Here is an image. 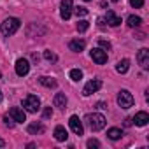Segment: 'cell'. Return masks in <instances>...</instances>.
Returning <instances> with one entry per match:
<instances>
[{"label": "cell", "mask_w": 149, "mask_h": 149, "mask_svg": "<svg viewBox=\"0 0 149 149\" xmlns=\"http://www.w3.org/2000/svg\"><path fill=\"white\" fill-rule=\"evenodd\" d=\"M121 135H123L121 128H109V130H107V137H109L111 140H118V139H121Z\"/></svg>", "instance_id": "ffe728a7"}, {"label": "cell", "mask_w": 149, "mask_h": 149, "mask_svg": "<svg viewBox=\"0 0 149 149\" xmlns=\"http://www.w3.org/2000/svg\"><path fill=\"white\" fill-rule=\"evenodd\" d=\"M84 47H86V42L83 39H74V40L68 42V49L74 51V53H81Z\"/></svg>", "instance_id": "7c38bea8"}, {"label": "cell", "mask_w": 149, "mask_h": 149, "mask_svg": "<svg viewBox=\"0 0 149 149\" xmlns=\"http://www.w3.org/2000/svg\"><path fill=\"white\" fill-rule=\"evenodd\" d=\"M130 6L135 7V9H139V7L144 6V0H130Z\"/></svg>", "instance_id": "d4e9b609"}, {"label": "cell", "mask_w": 149, "mask_h": 149, "mask_svg": "<svg viewBox=\"0 0 149 149\" xmlns=\"http://www.w3.org/2000/svg\"><path fill=\"white\" fill-rule=\"evenodd\" d=\"M88 28H90V23H88V21H84V19H83V21H79V23H77V32H86Z\"/></svg>", "instance_id": "603a6c76"}, {"label": "cell", "mask_w": 149, "mask_h": 149, "mask_svg": "<svg viewBox=\"0 0 149 149\" xmlns=\"http://www.w3.org/2000/svg\"><path fill=\"white\" fill-rule=\"evenodd\" d=\"M44 58H46L47 61H56V54H54L53 51H44Z\"/></svg>", "instance_id": "cb8c5ba5"}, {"label": "cell", "mask_w": 149, "mask_h": 149, "mask_svg": "<svg viewBox=\"0 0 149 149\" xmlns=\"http://www.w3.org/2000/svg\"><path fill=\"white\" fill-rule=\"evenodd\" d=\"M84 2H90V0H84Z\"/></svg>", "instance_id": "d590c367"}, {"label": "cell", "mask_w": 149, "mask_h": 149, "mask_svg": "<svg viewBox=\"0 0 149 149\" xmlns=\"http://www.w3.org/2000/svg\"><path fill=\"white\" fill-rule=\"evenodd\" d=\"M0 102H2V91H0Z\"/></svg>", "instance_id": "d6a6232c"}, {"label": "cell", "mask_w": 149, "mask_h": 149, "mask_svg": "<svg viewBox=\"0 0 149 149\" xmlns=\"http://www.w3.org/2000/svg\"><path fill=\"white\" fill-rule=\"evenodd\" d=\"M44 125L42 123H32V125H28V133L30 135H40V133H44Z\"/></svg>", "instance_id": "2e32d148"}, {"label": "cell", "mask_w": 149, "mask_h": 149, "mask_svg": "<svg viewBox=\"0 0 149 149\" xmlns=\"http://www.w3.org/2000/svg\"><path fill=\"white\" fill-rule=\"evenodd\" d=\"M126 25L128 26H132V28H137V26H140L142 25V19L139 18V16H128V19H126Z\"/></svg>", "instance_id": "44dd1931"}, {"label": "cell", "mask_w": 149, "mask_h": 149, "mask_svg": "<svg viewBox=\"0 0 149 149\" xmlns=\"http://www.w3.org/2000/svg\"><path fill=\"white\" fill-rule=\"evenodd\" d=\"M0 77H2V72H0Z\"/></svg>", "instance_id": "e575fe53"}, {"label": "cell", "mask_w": 149, "mask_h": 149, "mask_svg": "<svg viewBox=\"0 0 149 149\" xmlns=\"http://www.w3.org/2000/svg\"><path fill=\"white\" fill-rule=\"evenodd\" d=\"M100 88H102V81H100V79H91V81L86 83V86H84V90H83V95H84V97H90V95H93L95 91H98Z\"/></svg>", "instance_id": "5b68a950"}, {"label": "cell", "mask_w": 149, "mask_h": 149, "mask_svg": "<svg viewBox=\"0 0 149 149\" xmlns=\"http://www.w3.org/2000/svg\"><path fill=\"white\" fill-rule=\"evenodd\" d=\"M4 123H6V126H9V128H14V119H11V118H4Z\"/></svg>", "instance_id": "83f0119b"}, {"label": "cell", "mask_w": 149, "mask_h": 149, "mask_svg": "<svg viewBox=\"0 0 149 149\" xmlns=\"http://www.w3.org/2000/svg\"><path fill=\"white\" fill-rule=\"evenodd\" d=\"M53 104H54V107H58V109L63 111L67 107V97H65V93H56L54 98H53Z\"/></svg>", "instance_id": "5bb4252c"}, {"label": "cell", "mask_w": 149, "mask_h": 149, "mask_svg": "<svg viewBox=\"0 0 149 149\" xmlns=\"http://www.w3.org/2000/svg\"><path fill=\"white\" fill-rule=\"evenodd\" d=\"M39 83H40L42 86H46V88H56V84H58L54 77H46V76L39 77Z\"/></svg>", "instance_id": "ac0fdd59"}, {"label": "cell", "mask_w": 149, "mask_h": 149, "mask_svg": "<svg viewBox=\"0 0 149 149\" xmlns=\"http://www.w3.org/2000/svg\"><path fill=\"white\" fill-rule=\"evenodd\" d=\"M76 14L77 16H86L88 14V9L86 7H76Z\"/></svg>", "instance_id": "484cf974"}, {"label": "cell", "mask_w": 149, "mask_h": 149, "mask_svg": "<svg viewBox=\"0 0 149 149\" xmlns=\"http://www.w3.org/2000/svg\"><path fill=\"white\" fill-rule=\"evenodd\" d=\"M72 9H74L72 0H63L61 6H60V16H61L65 21H67V19H70V16H72Z\"/></svg>", "instance_id": "52a82bcc"}, {"label": "cell", "mask_w": 149, "mask_h": 149, "mask_svg": "<svg viewBox=\"0 0 149 149\" xmlns=\"http://www.w3.org/2000/svg\"><path fill=\"white\" fill-rule=\"evenodd\" d=\"M68 125H70V130L76 133V135H83L84 133V128H83V123H81V119L77 118V116H70V119H68Z\"/></svg>", "instance_id": "8992f818"}, {"label": "cell", "mask_w": 149, "mask_h": 149, "mask_svg": "<svg viewBox=\"0 0 149 149\" xmlns=\"http://www.w3.org/2000/svg\"><path fill=\"white\" fill-rule=\"evenodd\" d=\"M128 68H130V61H128L126 58H125V60H119L118 65H116V70H118L119 74H126Z\"/></svg>", "instance_id": "d6986e66"}, {"label": "cell", "mask_w": 149, "mask_h": 149, "mask_svg": "<svg viewBox=\"0 0 149 149\" xmlns=\"http://www.w3.org/2000/svg\"><path fill=\"white\" fill-rule=\"evenodd\" d=\"M105 19H107V23H109L111 26H119V25H121V18H118V16L114 14V11H107Z\"/></svg>", "instance_id": "9a60e30c"}, {"label": "cell", "mask_w": 149, "mask_h": 149, "mask_svg": "<svg viewBox=\"0 0 149 149\" xmlns=\"http://www.w3.org/2000/svg\"><path fill=\"white\" fill-rule=\"evenodd\" d=\"M86 123H88V126H90L93 132H98V130L105 128L107 119H105V116H102V114H98V112H93V114H88V116H86Z\"/></svg>", "instance_id": "7a4b0ae2"}, {"label": "cell", "mask_w": 149, "mask_h": 149, "mask_svg": "<svg viewBox=\"0 0 149 149\" xmlns=\"http://www.w3.org/2000/svg\"><path fill=\"white\" fill-rule=\"evenodd\" d=\"M133 102H135V98H133V95L128 90H121L118 93V105L121 109H130L133 105Z\"/></svg>", "instance_id": "3957f363"}, {"label": "cell", "mask_w": 149, "mask_h": 149, "mask_svg": "<svg viewBox=\"0 0 149 149\" xmlns=\"http://www.w3.org/2000/svg\"><path fill=\"white\" fill-rule=\"evenodd\" d=\"M88 147H100V142L97 139H90L88 140Z\"/></svg>", "instance_id": "4316f807"}, {"label": "cell", "mask_w": 149, "mask_h": 149, "mask_svg": "<svg viewBox=\"0 0 149 149\" xmlns=\"http://www.w3.org/2000/svg\"><path fill=\"white\" fill-rule=\"evenodd\" d=\"M51 116H53V109H51V107H46V109H44V118L49 119Z\"/></svg>", "instance_id": "f1b7e54d"}, {"label": "cell", "mask_w": 149, "mask_h": 149, "mask_svg": "<svg viewBox=\"0 0 149 149\" xmlns=\"http://www.w3.org/2000/svg\"><path fill=\"white\" fill-rule=\"evenodd\" d=\"M70 79H72V81H81V79H83V70L72 68V70H70Z\"/></svg>", "instance_id": "7402d4cb"}, {"label": "cell", "mask_w": 149, "mask_h": 149, "mask_svg": "<svg viewBox=\"0 0 149 149\" xmlns=\"http://www.w3.org/2000/svg\"><path fill=\"white\" fill-rule=\"evenodd\" d=\"M98 44H100L104 49H111V44H109L107 40H104V39H100V40H98Z\"/></svg>", "instance_id": "f546056e"}, {"label": "cell", "mask_w": 149, "mask_h": 149, "mask_svg": "<svg viewBox=\"0 0 149 149\" xmlns=\"http://www.w3.org/2000/svg\"><path fill=\"white\" fill-rule=\"evenodd\" d=\"M9 114H11V118L14 119V123H23V121H26V114H25V111H21L19 107H11Z\"/></svg>", "instance_id": "8fae6325"}, {"label": "cell", "mask_w": 149, "mask_h": 149, "mask_svg": "<svg viewBox=\"0 0 149 149\" xmlns=\"http://www.w3.org/2000/svg\"><path fill=\"white\" fill-rule=\"evenodd\" d=\"M67 137H68V133H67V130L63 128V126H56L54 128V139L58 140V142H63V140H67Z\"/></svg>", "instance_id": "e0dca14e"}, {"label": "cell", "mask_w": 149, "mask_h": 149, "mask_svg": "<svg viewBox=\"0 0 149 149\" xmlns=\"http://www.w3.org/2000/svg\"><path fill=\"white\" fill-rule=\"evenodd\" d=\"M112 2H119V0H112Z\"/></svg>", "instance_id": "836d02e7"}, {"label": "cell", "mask_w": 149, "mask_h": 149, "mask_svg": "<svg viewBox=\"0 0 149 149\" xmlns=\"http://www.w3.org/2000/svg\"><path fill=\"white\" fill-rule=\"evenodd\" d=\"M4 146H6V142H4L2 139H0V147H4Z\"/></svg>", "instance_id": "1f68e13d"}, {"label": "cell", "mask_w": 149, "mask_h": 149, "mask_svg": "<svg viewBox=\"0 0 149 149\" xmlns=\"http://www.w3.org/2000/svg\"><path fill=\"white\" fill-rule=\"evenodd\" d=\"M19 26H21V21L18 18H7V19H4L2 25H0V32H2L6 37H9V35H14L19 30Z\"/></svg>", "instance_id": "6da1fadb"}, {"label": "cell", "mask_w": 149, "mask_h": 149, "mask_svg": "<svg viewBox=\"0 0 149 149\" xmlns=\"http://www.w3.org/2000/svg\"><path fill=\"white\" fill-rule=\"evenodd\" d=\"M91 58H93V61H97L98 65H104V63L107 61V53H105L104 49H100V47H95V49H91Z\"/></svg>", "instance_id": "30bf717a"}, {"label": "cell", "mask_w": 149, "mask_h": 149, "mask_svg": "<svg viewBox=\"0 0 149 149\" xmlns=\"http://www.w3.org/2000/svg\"><path fill=\"white\" fill-rule=\"evenodd\" d=\"M97 107H98V109H105V104H104V102H98Z\"/></svg>", "instance_id": "4dcf8cb0"}, {"label": "cell", "mask_w": 149, "mask_h": 149, "mask_svg": "<svg viewBox=\"0 0 149 149\" xmlns=\"http://www.w3.org/2000/svg\"><path fill=\"white\" fill-rule=\"evenodd\" d=\"M132 121H133L137 126H146V125L149 123V114H147V112H144V111H142V112H137V114L133 116V119H132Z\"/></svg>", "instance_id": "4fadbf2b"}, {"label": "cell", "mask_w": 149, "mask_h": 149, "mask_svg": "<svg viewBox=\"0 0 149 149\" xmlns=\"http://www.w3.org/2000/svg\"><path fill=\"white\" fill-rule=\"evenodd\" d=\"M137 61H139V65H140L144 70L149 68V49L142 47V49L137 53Z\"/></svg>", "instance_id": "9c48e42d"}, {"label": "cell", "mask_w": 149, "mask_h": 149, "mask_svg": "<svg viewBox=\"0 0 149 149\" xmlns=\"http://www.w3.org/2000/svg\"><path fill=\"white\" fill-rule=\"evenodd\" d=\"M23 107L28 111V112H37L40 109V100L37 95H28L25 100H23Z\"/></svg>", "instance_id": "277c9868"}, {"label": "cell", "mask_w": 149, "mask_h": 149, "mask_svg": "<svg viewBox=\"0 0 149 149\" xmlns=\"http://www.w3.org/2000/svg\"><path fill=\"white\" fill-rule=\"evenodd\" d=\"M28 72H30V61L25 60V58H19L16 61V74L23 77V76H26Z\"/></svg>", "instance_id": "ba28073f"}]
</instances>
